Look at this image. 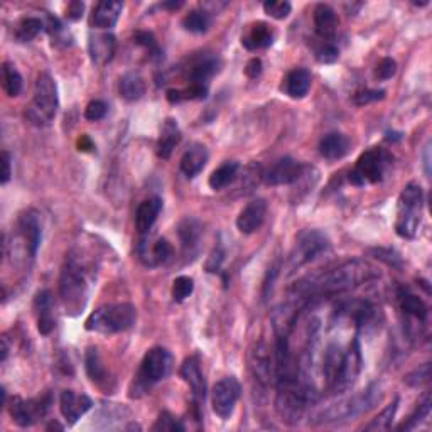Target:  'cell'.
Wrapping results in <instances>:
<instances>
[{"label": "cell", "instance_id": "6da1fadb", "mask_svg": "<svg viewBox=\"0 0 432 432\" xmlns=\"http://www.w3.org/2000/svg\"><path fill=\"white\" fill-rule=\"evenodd\" d=\"M375 272L368 263L361 260L347 262L340 265L338 269L328 272V274L321 275V277L313 279L309 286L304 289L309 294H331V292H343L348 289H353L360 286L361 282L371 279Z\"/></svg>", "mask_w": 432, "mask_h": 432}, {"label": "cell", "instance_id": "7a4b0ae2", "mask_svg": "<svg viewBox=\"0 0 432 432\" xmlns=\"http://www.w3.org/2000/svg\"><path fill=\"white\" fill-rule=\"evenodd\" d=\"M59 108L58 88L49 73H41L34 85L32 102L25 108L28 120L37 127H46L54 120Z\"/></svg>", "mask_w": 432, "mask_h": 432}, {"label": "cell", "instance_id": "3957f363", "mask_svg": "<svg viewBox=\"0 0 432 432\" xmlns=\"http://www.w3.org/2000/svg\"><path fill=\"white\" fill-rule=\"evenodd\" d=\"M136 321L137 309L128 302H119V304H105L93 311L86 319L85 328L102 335H114V332L131 330Z\"/></svg>", "mask_w": 432, "mask_h": 432}, {"label": "cell", "instance_id": "277c9868", "mask_svg": "<svg viewBox=\"0 0 432 432\" xmlns=\"http://www.w3.org/2000/svg\"><path fill=\"white\" fill-rule=\"evenodd\" d=\"M59 294L68 314L78 316L85 309L88 301V284H86L83 269L73 257L66 260L59 277Z\"/></svg>", "mask_w": 432, "mask_h": 432}, {"label": "cell", "instance_id": "5b68a950", "mask_svg": "<svg viewBox=\"0 0 432 432\" xmlns=\"http://www.w3.org/2000/svg\"><path fill=\"white\" fill-rule=\"evenodd\" d=\"M422 203L424 194L417 183H410L402 189L395 222V232L402 239H414L417 235L422 220Z\"/></svg>", "mask_w": 432, "mask_h": 432}, {"label": "cell", "instance_id": "8992f818", "mask_svg": "<svg viewBox=\"0 0 432 432\" xmlns=\"http://www.w3.org/2000/svg\"><path fill=\"white\" fill-rule=\"evenodd\" d=\"M377 402H380V388L377 385H370L363 394L348 397V399H341L335 402V404H331L330 407L319 414L318 422L326 424V422L348 421V419L365 414L366 410H370Z\"/></svg>", "mask_w": 432, "mask_h": 432}, {"label": "cell", "instance_id": "52a82bcc", "mask_svg": "<svg viewBox=\"0 0 432 432\" xmlns=\"http://www.w3.org/2000/svg\"><path fill=\"white\" fill-rule=\"evenodd\" d=\"M390 154L382 149L366 150L356 161L355 169L349 172V183L355 186L375 184L383 179L387 167L390 166Z\"/></svg>", "mask_w": 432, "mask_h": 432}, {"label": "cell", "instance_id": "ba28073f", "mask_svg": "<svg viewBox=\"0 0 432 432\" xmlns=\"http://www.w3.org/2000/svg\"><path fill=\"white\" fill-rule=\"evenodd\" d=\"M172 355L169 349L155 347L145 353L144 360L140 365L139 382L142 387H149L152 383L161 382V380L169 377L172 370Z\"/></svg>", "mask_w": 432, "mask_h": 432}, {"label": "cell", "instance_id": "9c48e42d", "mask_svg": "<svg viewBox=\"0 0 432 432\" xmlns=\"http://www.w3.org/2000/svg\"><path fill=\"white\" fill-rule=\"evenodd\" d=\"M330 248V240L326 235H323L318 230H306L297 236L296 245L291 253V270L297 269V267L304 265V263L316 260L319 255L326 252Z\"/></svg>", "mask_w": 432, "mask_h": 432}, {"label": "cell", "instance_id": "30bf717a", "mask_svg": "<svg viewBox=\"0 0 432 432\" xmlns=\"http://www.w3.org/2000/svg\"><path fill=\"white\" fill-rule=\"evenodd\" d=\"M241 387L235 377H224L215 383L213 394H211V405L213 412L223 421L232 417L236 402L240 399Z\"/></svg>", "mask_w": 432, "mask_h": 432}, {"label": "cell", "instance_id": "8fae6325", "mask_svg": "<svg viewBox=\"0 0 432 432\" xmlns=\"http://www.w3.org/2000/svg\"><path fill=\"white\" fill-rule=\"evenodd\" d=\"M361 371V348L358 340H353V343L349 344L348 352L343 355V363H341V368L336 378L335 385L331 390L335 394H344L349 388L355 385V382L360 377Z\"/></svg>", "mask_w": 432, "mask_h": 432}, {"label": "cell", "instance_id": "7c38bea8", "mask_svg": "<svg viewBox=\"0 0 432 432\" xmlns=\"http://www.w3.org/2000/svg\"><path fill=\"white\" fill-rule=\"evenodd\" d=\"M49 397L39 400H24L20 397H14L11 405H8V410H11V416L17 426L29 427L46 416V412L49 410Z\"/></svg>", "mask_w": 432, "mask_h": 432}, {"label": "cell", "instance_id": "4fadbf2b", "mask_svg": "<svg viewBox=\"0 0 432 432\" xmlns=\"http://www.w3.org/2000/svg\"><path fill=\"white\" fill-rule=\"evenodd\" d=\"M93 407V400L86 394H76L73 390H64L59 397V410H61L63 417L70 426L81 416H85L90 409Z\"/></svg>", "mask_w": 432, "mask_h": 432}, {"label": "cell", "instance_id": "5bb4252c", "mask_svg": "<svg viewBox=\"0 0 432 432\" xmlns=\"http://www.w3.org/2000/svg\"><path fill=\"white\" fill-rule=\"evenodd\" d=\"M302 164L294 161L292 157L280 159L265 172V183L269 186L294 184L302 176Z\"/></svg>", "mask_w": 432, "mask_h": 432}, {"label": "cell", "instance_id": "9a60e30c", "mask_svg": "<svg viewBox=\"0 0 432 432\" xmlns=\"http://www.w3.org/2000/svg\"><path fill=\"white\" fill-rule=\"evenodd\" d=\"M267 216V203L265 200H253L250 201L244 210L240 211L239 218H236V228L244 233L250 235L255 233L265 222Z\"/></svg>", "mask_w": 432, "mask_h": 432}, {"label": "cell", "instance_id": "2e32d148", "mask_svg": "<svg viewBox=\"0 0 432 432\" xmlns=\"http://www.w3.org/2000/svg\"><path fill=\"white\" fill-rule=\"evenodd\" d=\"M19 232L25 241V248L31 257L37 253L39 245H41V222H39V215L34 210L25 211L19 218Z\"/></svg>", "mask_w": 432, "mask_h": 432}, {"label": "cell", "instance_id": "e0dca14e", "mask_svg": "<svg viewBox=\"0 0 432 432\" xmlns=\"http://www.w3.org/2000/svg\"><path fill=\"white\" fill-rule=\"evenodd\" d=\"M122 11L124 4L119 0H103L95 6L90 23L97 29H112L119 23Z\"/></svg>", "mask_w": 432, "mask_h": 432}, {"label": "cell", "instance_id": "ac0fdd59", "mask_svg": "<svg viewBox=\"0 0 432 432\" xmlns=\"http://www.w3.org/2000/svg\"><path fill=\"white\" fill-rule=\"evenodd\" d=\"M311 83H313L311 71L306 70V68H296V70L289 71L287 76L284 78L282 85H280V92L291 98H304L309 92Z\"/></svg>", "mask_w": 432, "mask_h": 432}, {"label": "cell", "instance_id": "d6986e66", "mask_svg": "<svg viewBox=\"0 0 432 432\" xmlns=\"http://www.w3.org/2000/svg\"><path fill=\"white\" fill-rule=\"evenodd\" d=\"M181 377H183L184 382L191 387L194 399L205 400L206 383H205V377H203L200 360H198L196 356L186 358L183 365H181Z\"/></svg>", "mask_w": 432, "mask_h": 432}, {"label": "cell", "instance_id": "ffe728a7", "mask_svg": "<svg viewBox=\"0 0 432 432\" xmlns=\"http://www.w3.org/2000/svg\"><path fill=\"white\" fill-rule=\"evenodd\" d=\"M208 149L203 144H191L181 157V171L186 178H196L208 162Z\"/></svg>", "mask_w": 432, "mask_h": 432}, {"label": "cell", "instance_id": "44dd1931", "mask_svg": "<svg viewBox=\"0 0 432 432\" xmlns=\"http://www.w3.org/2000/svg\"><path fill=\"white\" fill-rule=\"evenodd\" d=\"M88 47L92 61L97 64V66H105V64L112 61V58H114L115 54V47H116L115 36L110 32H103L95 37H90Z\"/></svg>", "mask_w": 432, "mask_h": 432}, {"label": "cell", "instance_id": "7402d4cb", "mask_svg": "<svg viewBox=\"0 0 432 432\" xmlns=\"http://www.w3.org/2000/svg\"><path fill=\"white\" fill-rule=\"evenodd\" d=\"M314 28L323 41H331L338 31V16H336L335 8L328 4L316 6L314 8Z\"/></svg>", "mask_w": 432, "mask_h": 432}, {"label": "cell", "instance_id": "603a6c76", "mask_svg": "<svg viewBox=\"0 0 432 432\" xmlns=\"http://www.w3.org/2000/svg\"><path fill=\"white\" fill-rule=\"evenodd\" d=\"M252 370L255 378L263 383V385L270 383L272 375H275L265 341H258V343L255 344V349L252 352Z\"/></svg>", "mask_w": 432, "mask_h": 432}, {"label": "cell", "instance_id": "cb8c5ba5", "mask_svg": "<svg viewBox=\"0 0 432 432\" xmlns=\"http://www.w3.org/2000/svg\"><path fill=\"white\" fill-rule=\"evenodd\" d=\"M349 139L344 133L331 132L326 133L319 142V152L328 161H336V159L344 157L349 150Z\"/></svg>", "mask_w": 432, "mask_h": 432}, {"label": "cell", "instance_id": "d4e9b609", "mask_svg": "<svg viewBox=\"0 0 432 432\" xmlns=\"http://www.w3.org/2000/svg\"><path fill=\"white\" fill-rule=\"evenodd\" d=\"M162 210L161 198H149L142 201L136 213V227L139 233H149L152 230L154 223L157 222V216Z\"/></svg>", "mask_w": 432, "mask_h": 432}, {"label": "cell", "instance_id": "484cf974", "mask_svg": "<svg viewBox=\"0 0 432 432\" xmlns=\"http://www.w3.org/2000/svg\"><path fill=\"white\" fill-rule=\"evenodd\" d=\"M274 42V32L269 28V24L265 23H255L250 25L248 32L245 36H241V44L245 49L248 51H257V49H265Z\"/></svg>", "mask_w": 432, "mask_h": 432}, {"label": "cell", "instance_id": "4316f807", "mask_svg": "<svg viewBox=\"0 0 432 432\" xmlns=\"http://www.w3.org/2000/svg\"><path fill=\"white\" fill-rule=\"evenodd\" d=\"M181 142L179 125L174 119H166L161 127V137L157 144V155L161 159H169L174 147Z\"/></svg>", "mask_w": 432, "mask_h": 432}, {"label": "cell", "instance_id": "83f0119b", "mask_svg": "<svg viewBox=\"0 0 432 432\" xmlns=\"http://www.w3.org/2000/svg\"><path fill=\"white\" fill-rule=\"evenodd\" d=\"M343 355L344 353L341 352V347L336 343L330 344V347L326 348V352H324L323 375H324V382H326V385L330 388H332L336 378H338L341 363H343Z\"/></svg>", "mask_w": 432, "mask_h": 432}, {"label": "cell", "instance_id": "f1b7e54d", "mask_svg": "<svg viewBox=\"0 0 432 432\" xmlns=\"http://www.w3.org/2000/svg\"><path fill=\"white\" fill-rule=\"evenodd\" d=\"M218 59L215 56H203L201 59L194 61L189 68V80L191 85H206V81L218 71Z\"/></svg>", "mask_w": 432, "mask_h": 432}, {"label": "cell", "instance_id": "f546056e", "mask_svg": "<svg viewBox=\"0 0 432 432\" xmlns=\"http://www.w3.org/2000/svg\"><path fill=\"white\" fill-rule=\"evenodd\" d=\"M85 368L86 373H88L90 380L97 385H103V383L108 382V373L105 365H103L102 355L98 352V348L90 347L85 353Z\"/></svg>", "mask_w": 432, "mask_h": 432}, {"label": "cell", "instance_id": "4dcf8cb0", "mask_svg": "<svg viewBox=\"0 0 432 432\" xmlns=\"http://www.w3.org/2000/svg\"><path fill=\"white\" fill-rule=\"evenodd\" d=\"M119 92L120 97L127 102L140 100L145 93V83L140 75H137V73H128V75L120 78Z\"/></svg>", "mask_w": 432, "mask_h": 432}, {"label": "cell", "instance_id": "1f68e13d", "mask_svg": "<svg viewBox=\"0 0 432 432\" xmlns=\"http://www.w3.org/2000/svg\"><path fill=\"white\" fill-rule=\"evenodd\" d=\"M239 162L235 161H228L224 162L223 166H220L218 169H215L211 172L208 184L211 189H215V191H222V189L227 188V186H230L233 181L236 179V174H239Z\"/></svg>", "mask_w": 432, "mask_h": 432}, {"label": "cell", "instance_id": "d6a6232c", "mask_svg": "<svg viewBox=\"0 0 432 432\" xmlns=\"http://www.w3.org/2000/svg\"><path fill=\"white\" fill-rule=\"evenodd\" d=\"M139 253L140 258L147 263V265H159V263L169 260V257L172 255V247L166 239H159L155 244H152L150 252L147 250V252H139Z\"/></svg>", "mask_w": 432, "mask_h": 432}, {"label": "cell", "instance_id": "836d02e7", "mask_svg": "<svg viewBox=\"0 0 432 432\" xmlns=\"http://www.w3.org/2000/svg\"><path fill=\"white\" fill-rule=\"evenodd\" d=\"M2 76H4V90L7 97L16 98L23 92V76L17 71V68L12 63L6 61L2 64Z\"/></svg>", "mask_w": 432, "mask_h": 432}, {"label": "cell", "instance_id": "e575fe53", "mask_svg": "<svg viewBox=\"0 0 432 432\" xmlns=\"http://www.w3.org/2000/svg\"><path fill=\"white\" fill-rule=\"evenodd\" d=\"M400 309L404 311L407 316H412L414 319H419V321H424L427 318V306L424 304V301L421 297L416 296V294L404 292L400 296Z\"/></svg>", "mask_w": 432, "mask_h": 432}, {"label": "cell", "instance_id": "d590c367", "mask_svg": "<svg viewBox=\"0 0 432 432\" xmlns=\"http://www.w3.org/2000/svg\"><path fill=\"white\" fill-rule=\"evenodd\" d=\"M44 29V23H42L39 17H25L17 24L16 29V39L19 42H29L34 37H37V34Z\"/></svg>", "mask_w": 432, "mask_h": 432}, {"label": "cell", "instance_id": "8d00e7d4", "mask_svg": "<svg viewBox=\"0 0 432 432\" xmlns=\"http://www.w3.org/2000/svg\"><path fill=\"white\" fill-rule=\"evenodd\" d=\"M208 95V85H189L186 90H169L167 100L171 103H179L184 100H203Z\"/></svg>", "mask_w": 432, "mask_h": 432}, {"label": "cell", "instance_id": "74e56055", "mask_svg": "<svg viewBox=\"0 0 432 432\" xmlns=\"http://www.w3.org/2000/svg\"><path fill=\"white\" fill-rule=\"evenodd\" d=\"M397 409H399V399H395L390 405H387L377 417L370 421V424L365 426V431H388L392 427V421H394Z\"/></svg>", "mask_w": 432, "mask_h": 432}, {"label": "cell", "instance_id": "f35d334b", "mask_svg": "<svg viewBox=\"0 0 432 432\" xmlns=\"http://www.w3.org/2000/svg\"><path fill=\"white\" fill-rule=\"evenodd\" d=\"M431 405H432L431 395H426L424 400H422L421 404L417 405V409L414 410V414H410L407 421L402 422V424L397 427V429H399V431H412V429H416L419 424H422V422H424L426 419L429 417Z\"/></svg>", "mask_w": 432, "mask_h": 432}, {"label": "cell", "instance_id": "ab89813d", "mask_svg": "<svg viewBox=\"0 0 432 432\" xmlns=\"http://www.w3.org/2000/svg\"><path fill=\"white\" fill-rule=\"evenodd\" d=\"M211 24V19L208 12L205 11H191L188 16H184L183 25L186 31L194 32V34H203L208 31Z\"/></svg>", "mask_w": 432, "mask_h": 432}, {"label": "cell", "instance_id": "60d3db41", "mask_svg": "<svg viewBox=\"0 0 432 432\" xmlns=\"http://www.w3.org/2000/svg\"><path fill=\"white\" fill-rule=\"evenodd\" d=\"M200 223L194 222V220H184V222L179 224V236L184 248H193L194 245H196L198 239H200Z\"/></svg>", "mask_w": 432, "mask_h": 432}, {"label": "cell", "instance_id": "b9f144b4", "mask_svg": "<svg viewBox=\"0 0 432 432\" xmlns=\"http://www.w3.org/2000/svg\"><path fill=\"white\" fill-rule=\"evenodd\" d=\"M263 11H265V14L270 16L272 19L282 20L291 14L292 6L287 0H267V2L263 4Z\"/></svg>", "mask_w": 432, "mask_h": 432}, {"label": "cell", "instance_id": "7bdbcfd3", "mask_svg": "<svg viewBox=\"0 0 432 432\" xmlns=\"http://www.w3.org/2000/svg\"><path fill=\"white\" fill-rule=\"evenodd\" d=\"M194 291V280L191 277H186V275H181L172 282V299L176 302H183L184 299H188Z\"/></svg>", "mask_w": 432, "mask_h": 432}, {"label": "cell", "instance_id": "ee69618b", "mask_svg": "<svg viewBox=\"0 0 432 432\" xmlns=\"http://www.w3.org/2000/svg\"><path fill=\"white\" fill-rule=\"evenodd\" d=\"M314 53H316V59L323 64H331L338 61L340 51L338 47L332 44L331 41H321L319 44L314 47Z\"/></svg>", "mask_w": 432, "mask_h": 432}, {"label": "cell", "instance_id": "f6af8a7d", "mask_svg": "<svg viewBox=\"0 0 432 432\" xmlns=\"http://www.w3.org/2000/svg\"><path fill=\"white\" fill-rule=\"evenodd\" d=\"M152 431H162V432H183L184 426L181 424L179 419H176L172 414L169 412H161V416H159L157 421H155V424L152 426Z\"/></svg>", "mask_w": 432, "mask_h": 432}, {"label": "cell", "instance_id": "bcb514c9", "mask_svg": "<svg viewBox=\"0 0 432 432\" xmlns=\"http://www.w3.org/2000/svg\"><path fill=\"white\" fill-rule=\"evenodd\" d=\"M431 380V365L429 363H424L422 366H419V368H416L412 371V373H409L407 377H405V383L410 387H424L429 383Z\"/></svg>", "mask_w": 432, "mask_h": 432}, {"label": "cell", "instance_id": "7dc6e473", "mask_svg": "<svg viewBox=\"0 0 432 432\" xmlns=\"http://www.w3.org/2000/svg\"><path fill=\"white\" fill-rule=\"evenodd\" d=\"M136 42L142 47H145L147 51H149V54H152L154 58H161V47H159L157 41H155L154 34L152 32H147V31H137L136 32Z\"/></svg>", "mask_w": 432, "mask_h": 432}, {"label": "cell", "instance_id": "c3c4849f", "mask_svg": "<svg viewBox=\"0 0 432 432\" xmlns=\"http://www.w3.org/2000/svg\"><path fill=\"white\" fill-rule=\"evenodd\" d=\"M385 98V92L383 90H361V92L355 93V97H353V103L358 107L363 105H368L371 102H377V100H383Z\"/></svg>", "mask_w": 432, "mask_h": 432}, {"label": "cell", "instance_id": "681fc988", "mask_svg": "<svg viewBox=\"0 0 432 432\" xmlns=\"http://www.w3.org/2000/svg\"><path fill=\"white\" fill-rule=\"evenodd\" d=\"M108 107L105 102L102 100H93L88 103V107L85 108V119L90 120V122H98V120H102L103 116L107 115Z\"/></svg>", "mask_w": 432, "mask_h": 432}, {"label": "cell", "instance_id": "f907efd6", "mask_svg": "<svg viewBox=\"0 0 432 432\" xmlns=\"http://www.w3.org/2000/svg\"><path fill=\"white\" fill-rule=\"evenodd\" d=\"M371 252L375 253V258L385 262L387 265L395 267V269H402V258H400V255L395 252V250H392V248H375V250H371Z\"/></svg>", "mask_w": 432, "mask_h": 432}, {"label": "cell", "instance_id": "816d5d0a", "mask_svg": "<svg viewBox=\"0 0 432 432\" xmlns=\"http://www.w3.org/2000/svg\"><path fill=\"white\" fill-rule=\"evenodd\" d=\"M397 73V63L392 58H383L377 66L378 80H390Z\"/></svg>", "mask_w": 432, "mask_h": 432}, {"label": "cell", "instance_id": "f5cc1de1", "mask_svg": "<svg viewBox=\"0 0 432 432\" xmlns=\"http://www.w3.org/2000/svg\"><path fill=\"white\" fill-rule=\"evenodd\" d=\"M39 318H37V330L41 335H49L51 331L54 330V319L51 316V309L39 311Z\"/></svg>", "mask_w": 432, "mask_h": 432}, {"label": "cell", "instance_id": "db71d44e", "mask_svg": "<svg viewBox=\"0 0 432 432\" xmlns=\"http://www.w3.org/2000/svg\"><path fill=\"white\" fill-rule=\"evenodd\" d=\"M224 258V252L222 247H216L213 250V253L210 255L208 262H206V269H208V272H218L220 267H222V262Z\"/></svg>", "mask_w": 432, "mask_h": 432}, {"label": "cell", "instance_id": "11a10c76", "mask_svg": "<svg viewBox=\"0 0 432 432\" xmlns=\"http://www.w3.org/2000/svg\"><path fill=\"white\" fill-rule=\"evenodd\" d=\"M12 169H11V154L7 150L2 152V174H0V183L7 184L11 181Z\"/></svg>", "mask_w": 432, "mask_h": 432}, {"label": "cell", "instance_id": "9f6ffc18", "mask_svg": "<svg viewBox=\"0 0 432 432\" xmlns=\"http://www.w3.org/2000/svg\"><path fill=\"white\" fill-rule=\"evenodd\" d=\"M262 68L263 64L258 58H253L250 59V61L247 63V66H245V75H247L248 78H252V80H255V78H258L262 75Z\"/></svg>", "mask_w": 432, "mask_h": 432}, {"label": "cell", "instance_id": "6f0895ef", "mask_svg": "<svg viewBox=\"0 0 432 432\" xmlns=\"http://www.w3.org/2000/svg\"><path fill=\"white\" fill-rule=\"evenodd\" d=\"M83 11H85L83 2H71L66 8V17L71 20H78L81 19V16H83Z\"/></svg>", "mask_w": 432, "mask_h": 432}, {"label": "cell", "instance_id": "680465c9", "mask_svg": "<svg viewBox=\"0 0 432 432\" xmlns=\"http://www.w3.org/2000/svg\"><path fill=\"white\" fill-rule=\"evenodd\" d=\"M78 147H80V150H92L93 142L90 140L88 136H81V139L78 140Z\"/></svg>", "mask_w": 432, "mask_h": 432}, {"label": "cell", "instance_id": "91938a15", "mask_svg": "<svg viewBox=\"0 0 432 432\" xmlns=\"http://www.w3.org/2000/svg\"><path fill=\"white\" fill-rule=\"evenodd\" d=\"M8 355V347H7V340L2 338V356H0V361H6Z\"/></svg>", "mask_w": 432, "mask_h": 432}, {"label": "cell", "instance_id": "94428289", "mask_svg": "<svg viewBox=\"0 0 432 432\" xmlns=\"http://www.w3.org/2000/svg\"><path fill=\"white\" fill-rule=\"evenodd\" d=\"M162 7L164 8H172V11H176V8L183 7V2H166V4H162Z\"/></svg>", "mask_w": 432, "mask_h": 432}, {"label": "cell", "instance_id": "6125c7cd", "mask_svg": "<svg viewBox=\"0 0 432 432\" xmlns=\"http://www.w3.org/2000/svg\"><path fill=\"white\" fill-rule=\"evenodd\" d=\"M47 429H63V427H61V426H58V424H54V422H53V424L47 426Z\"/></svg>", "mask_w": 432, "mask_h": 432}]
</instances>
